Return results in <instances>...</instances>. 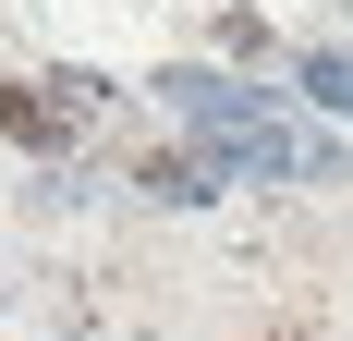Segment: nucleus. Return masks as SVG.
<instances>
[{
    "instance_id": "obj_1",
    "label": "nucleus",
    "mask_w": 353,
    "mask_h": 341,
    "mask_svg": "<svg viewBox=\"0 0 353 341\" xmlns=\"http://www.w3.org/2000/svg\"><path fill=\"white\" fill-rule=\"evenodd\" d=\"M159 98H171V122L208 146L232 183H341V146L305 135L268 86H232V73H208V61H171V73H159Z\"/></svg>"
},
{
    "instance_id": "obj_2",
    "label": "nucleus",
    "mask_w": 353,
    "mask_h": 341,
    "mask_svg": "<svg viewBox=\"0 0 353 341\" xmlns=\"http://www.w3.org/2000/svg\"><path fill=\"white\" fill-rule=\"evenodd\" d=\"M98 98H110L98 73H12V86H0V135L49 159V146H73L85 122H98Z\"/></svg>"
},
{
    "instance_id": "obj_3",
    "label": "nucleus",
    "mask_w": 353,
    "mask_h": 341,
    "mask_svg": "<svg viewBox=\"0 0 353 341\" xmlns=\"http://www.w3.org/2000/svg\"><path fill=\"white\" fill-rule=\"evenodd\" d=\"M134 195H159V207H208V195H219V159H208V146H159V159H134Z\"/></svg>"
},
{
    "instance_id": "obj_4",
    "label": "nucleus",
    "mask_w": 353,
    "mask_h": 341,
    "mask_svg": "<svg viewBox=\"0 0 353 341\" xmlns=\"http://www.w3.org/2000/svg\"><path fill=\"white\" fill-rule=\"evenodd\" d=\"M292 86H305L317 110H353V49H305V61H292Z\"/></svg>"
}]
</instances>
